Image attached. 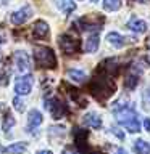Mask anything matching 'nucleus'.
I'll use <instances>...</instances> for the list:
<instances>
[{
	"mask_svg": "<svg viewBox=\"0 0 150 154\" xmlns=\"http://www.w3.org/2000/svg\"><path fill=\"white\" fill-rule=\"evenodd\" d=\"M113 114L116 117L121 127H124L128 132L131 133H137L140 130V122H139V116L135 112L132 104H121V103H115L113 106Z\"/></svg>",
	"mask_w": 150,
	"mask_h": 154,
	"instance_id": "1",
	"label": "nucleus"
},
{
	"mask_svg": "<svg viewBox=\"0 0 150 154\" xmlns=\"http://www.w3.org/2000/svg\"><path fill=\"white\" fill-rule=\"evenodd\" d=\"M90 91L99 100H106L108 96H111L115 93V84L111 82L110 75H99L92 80Z\"/></svg>",
	"mask_w": 150,
	"mask_h": 154,
	"instance_id": "2",
	"label": "nucleus"
},
{
	"mask_svg": "<svg viewBox=\"0 0 150 154\" xmlns=\"http://www.w3.org/2000/svg\"><path fill=\"white\" fill-rule=\"evenodd\" d=\"M34 61L39 67H48V69H53L57 66V56L53 53L52 48L44 47V45H36L34 47Z\"/></svg>",
	"mask_w": 150,
	"mask_h": 154,
	"instance_id": "3",
	"label": "nucleus"
},
{
	"mask_svg": "<svg viewBox=\"0 0 150 154\" xmlns=\"http://www.w3.org/2000/svg\"><path fill=\"white\" fill-rule=\"evenodd\" d=\"M79 27L82 31H95L99 32L102 29V24H103V18L99 16V14H86V16H82L79 21Z\"/></svg>",
	"mask_w": 150,
	"mask_h": 154,
	"instance_id": "4",
	"label": "nucleus"
},
{
	"mask_svg": "<svg viewBox=\"0 0 150 154\" xmlns=\"http://www.w3.org/2000/svg\"><path fill=\"white\" fill-rule=\"evenodd\" d=\"M45 109H48V112L52 114L53 119H61L63 116L68 112L66 106L61 103L57 96H52V98H45Z\"/></svg>",
	"mask_w": 150,
	"mask_h": 154,
	"instance_id": "5",
	"label": "nucleus"
},
{
	"mask_svg": "<svg viewBox=\"0 0 150 154\" xmlns=\"http://www.w3.org/2000/svg\"><path fill=\"white\" fill-rule=\"evenodd\" d=\"M58 45H60L61 51L66 53V55H71V53L79 51L81 48V42L74 38L73 35H68V34H63V35L58 37Z\"/></svg>",
	"mask_w": 150,
	"mask_h": 154,
	"instance_id": "6",
	"label": "nucleus"
},
{
	"mask_svg": "<svg viewBox=\"0 0 150 154\" xmlns=\"http://www.w3.org/2000/svg\"><path fill=\"white\" fill-rule=\"evenodd\" d=\"M32 84H34V79H32V75H21L19 79L16 80V84H15V91H16L18 95H29L31 93V90H32Z\"/></svg>",
	"mask_w": 150,
	"mask_h": 154,
	"instance_id": "7",
	"label": "nucleus"
},
{
	"mask_svg": "<svg viewBox=\"0 0 150 154\" xmlns=\"http://www.w3.org/2000/svg\"><path fill=\"white\" fill-rule=\"evenodd\" d=\"M32 16V8L31 7H23L21 10H16L15 13H11V23L15 24V26H21V24H24L28 21L29 18Z\"/></svg>",
	"mask_w": 150,
	"mask_h": 154,
	"instance_id": "8",
	"label": "nucleus"
},
{
	"mask_svg": "<svg viewBox=\"0 0 150 154\" xmlns=\"http://www.w3.org/2000/svg\"><path fill=\"white\" fill-rule=\"evenodd\" d=\"M13 61H15V66H16V69L21 72V74H24V72L29 71V56L26 51H15L13 55Z\"/></svg>",
	"mask_w": 150,
	"mask_h": 154,
	"instance_id": "9",
	"label": "nucleus"
},
{
	"mask_svg": "<svg viewBox=\"0 0 150 154\" xmlns=\"http://www.w3.org/2000/svg\"><path fill=\"white\" fill-rule=\"evenodd\" d=\"M48 26H47V23L45 21H42V19H39V21L34 23V26H32V35L34 38H45L48 37Z\"/></svg>",
	"mask_w": 150,
	"mask_h": 154,
	"instance_id": "10",
	"label": "nucleus"
},
{
	"mask_svg": "<svg viewBox=\"0 0 150 154\" xmlns=\"http://www.w3.org/2000/svg\"><path fill=\"white\" fill-rule=\"evenodd\" d=\"M128 27L131 29V31L137 32V34H144L145 31H147V23H145L144 19L137 18V16H132L128 23Z\"/></svg>",
	"mask_w": 150,
	"mask_h": 154,
	"instance_id": "11",
	"label": "nucleus"
},
{
	"mask_svg": "<svg viewBox=\"0 0 150 154\" xmlns=\"http://www.w3.org/2000/svg\"><path fill=\"white\" fill-rule=\"evenodd\" d=\"M82 124H84L86 127H92V128L99 130L102 127V119H100V116H97L95 112H89L82 117Z\"/></svg>",
	"mask_w": 150,
	"mask_h": 154,
	"instance_id": "12",
	"label": "nucleus"
},
{
	"mask_svg": "<svg viewBox=\"0 0 150 154\" xmlns=\"http://www.w3.org/2000/svg\"><path fill=\"white\" fill-rule=\"evenodd\" d=\"M106 38H108L110 45H113L115 48H123V47L126 45V42H128V38L123 37V35H121V34H118V32H110Z\"/></svg>",
	"mask_w": 150,
	"mask_h": 154,
	"instance_id": "13",
	"label": "nucleus"
},
{
	"mask_svg": "<svg viewBox=\"0 0 150 154\" xmlns=\"http://www.w3.org/2000/svg\"><path fill=\"white\" fill-rule=\"evenodd\" d=\"M42 120H44V117H42V114L39 112L37 109H31L29 111V114H28V125L29 127H39V125L42 124Z\"/></svg>",
	"mask_w": 150,
	"mask_h": 154,
	"instance_id": "14",
	"label": "nucleus"
},
{
	"mask_svg": "<svg viewBox=\"0 0 150 154\" xmlns=\"http://www.w3.org/2000/svg\"><path fill=\"white\" fill-rule=\"evenodd\" d=\"M97 48H99V32H94L92 35L86 40L84 43V50L87 53H94L97 51Z\"/></svg>",
	"mask_w": 150,
	"mask_h": 154,
	"instance_id": "15",
	"label": "nucleus"
},
{
	"mask_svg": "<svg viewBox=\"0 0 150 154\" xmlns=\"http://www.w3.org/2000/svg\"><path fill=\"white\" fill-rule=\"evenodd\" d=\"M134 152L135 154H150V143H147L145 140L134 141Z\"/></svg>",
	"mask_w": 150,
	"mask_h": 154,
	"instance_id": "16",
	"label": "nucleus"
},
{
	"mask_svg": "<svg viewBox=\"0 0 150 154\" xmlns=\"http://www.w3.org/2000/svg\"><path fill=\"white\" fill-rule=\"evenodd\" d=\"M58 8L65 14H70L76 10V3L73 0H58Z\"/></svg>",
	"mask_w": 150,
	"mask_h": 154,
	"instance_id": "17",
	"label": "nucleus"
},
{
	"mask_svg": "<svg viewBox=\"0 0 150 154\" xmlns=\"http://www.w3.org/2000/svg\"><path fill=\"white\" fill-rule=\"evenodd\" d=\"M66 75H68V79H70V80L77 82V84H81V82L86 80V74L82 71H79V69H70L66 72Z\"/></svg>",
	"mask_w": 150,
	"mask_h": 154,
	"instance_id": "18",
	"label": "nucleus"
},
{
	"mask_svg": "<svg viewBox=\"0 0 150 154\" xmlns=\"http://www.w3.org/2000/svg\"><path fill=\"white\" fill-rule=\"evenodd\" d=\"M5 152L8 154H24L26 152V144L24 143H13L5 148Z\"/></svg>",
	"mask_w": 150,
	"mask_h": 154,
	"instance_id": "19",
	"label": "nucleus"
},
{
	"mask_svg": "<svg viewBox=\"0 0 150 154\" xmlns=\"http://www.w3.org/2000/svg\"><path fill=\"white\" fill-rule=\"evenodd\" d=\"M137 84H139V74H135V72L129 74L124 79V87H126V88H129V90H132Z\"/></svg>",
	"mask_w": 150,
	"mask_h": 154,
	"instance_id": "20",
	"label": "nucleus"
},
{
	"mask_svg": "<svg viewBox=\"0 0 150 154\" xmlns=\"http://www.w3.org/2000/svg\"><path fill=\"white\" fill-rule=\"evenodd\" d=\"M103 7L108 11H116L121 8V0H103Z\"/></svg>",
	"mask_w": 150,
	"mask_h": 154,
	"instance_id": "21",
	"label": "nucleus"
},
{
	"mask_svg": "<svg viewBox=\"0 0 150 154\" xmlns=\"http://www.w3.org/2000/svg\"><path fill=\"white\" fill-rule=\"evenodd\" d=\"M15 125V117L11 114H7L5 116V120H3V130H10Z\"/></svg>",
	"mask_w": 150,
	"mask_h": 154,
	"instance_id": "22",
	"label": "nucleus"
},
{
	"mask_svg": "<svg viewBox=\"0 0 150 154\" xmlns=\"http://www.w3.org/2000/svg\"><path fill=\"white\" fill-rule=\"evenodd\" d=\"M13 108L16 109L18 112H23V111H24V103H23V100L19 98V96L13 98Z\"/></svg>",
	"mask_w": 150,
	"mask_h": 154,
	"instance_id": "23",
	"label": "nucleus"
},
{
	"mask_svg": "<svg viewBox=\"0 0 150 154\" xmlns=\"http://www.w3.org/2000/svg\"><path fill=\"white\" fill-rule=\"evenodd\" d=\"M142 101H144L145 109H148V108H150V88H147V90L144 91V95H142Z\"/></svg>",
	"mask_w": 150,
	"mask_h": 154,
	"instance_id": "24",
	"label": "nucleus"
},
{
	"mask_svg": "<svg viewBox=\"0 0 150 154\" xmlns=\"http://www.w3.org/2000/svg\"><path fill=\"white\" fill-rule=\"evenodd\" d=\"M144 127H145L147 132H150V117H147V119L144 120Z\"/></svg>",
	"mask_w": 150,
	"mask_h": 154,
	"instance_id": "25",
	"label": "nucleus"
},
{
	"mask_svg": "<svg viewBox=\"0 0 150 154\" xmlns=\"http://www.w3.org/2000/svg\"><path fill=\"white\" fill-rule=\"evenodd\" d=\"M36 154H53V152L48 151V149H42V151H37Z\"/></svg>",
	"mask_w": 150,
	"mask_h": 154,
	"instance_id": "26",
	"label": "nucleus"
},
{
	"mask_svg": "<svg viewBox=\"0 0 150 154\" xmlns=\"http://www.w3.org/2000/svg\"><path fill=\"white\" fill-rule=\"evenodd\" d=\"M116 154H128V151L123 149V148H118V149H116Z\"/></svg>",
	"mask_w": 150,
	"mask_h": 154,
	"instance_id": "27",
	"label": "nucleus"
},
{
	"mask_svg": "<svg viewBox=\"0 0 150 154\" xmlns=\"http://www.w3.org/2000/svg\"><path fill=\"white\" fill-rule=\"evenodd\" d=\"M63 154H76L74 151H71V148H66L65 151H63Z\"/></svg>",
	"mask_w": 150,
	"mask_h": 154,
	"instance_id": "28",
	"label": "nucleus"
},
{
	"mask_svg": "<svg viewBox=\"0 0 150 154\" xmlns=\"http://www.w3.org/2000/svg\"><path fill=\"white\" fill-rule=\"evenodd\" d=\"M132 2H144V0H132Z\"/></svg>",
	"mask_w": 150,
	"mask_h": 154,
	"instance_id": "29",
	"label": "nucleus"
},
{
	"mask_svg": "<svg viewBox=\"0 0 150 154\" xmlns=\"http://www.w3.org/2000/svg\"><path fill=\"white\" fill-rule=\"evenodd\" d=\"M92 2H97V0H92Z\"/></svg>",
	"mask_w": 150,
	"mask_h": 154,
	"instance_id": "30",
	"label": "nucleus"
},
{
	"mask_svg": "<svg viewBox=\"0 0 150 154\" xmlns=\"http://www.w3.org/2000/svg\"><path fill=\"white\" fill-rule=\"evenodd\" d=\"M148 40H150V38H148ZM148 43H150V42H148Z\"/></svg>",
	"mask_w": 150,
	"mask_h": 154,
	"instance_id": "31",
	"label": "nucleus"
}]
</instances>
